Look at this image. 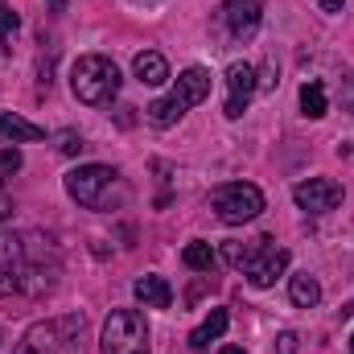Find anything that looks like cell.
<instances>
[{"label":"cell","mask_w":354,"mask_h":354,"mask_svg":"<svg viewBox=\"0 0 354 354\" xmlns=\"http://www.w3.org/2000/svg\"><path fill=\"white\" fill-rule=\"evenodd\" d=\"M206 95H210V71L189 66V71L177 75L174 91H169L165 99H153V103L145 107V120H149L153 128H174L177 120H181L189 107H198Z\"/></svg>","instance_id":"cell-1"},{"label":"cell","mask_w":354,"mask_h":354,"mask_svg":"<svg viewBox=\"0 0 354 354\" xmlns=\"http://www.w3.org/2000/svg\"><path fill=\"white\" fill-rule=\"evenodd\" d=\"M66 194L87 210H111L115 202L128 198L124 177L111 165H79V169H71L66 174Z\"/></svg>","instance_id":"cell-2"},{"label":"cell","mask_w":354,"mask_h":354,"mask_svg":"<svg viewBox=\"0 0 354 354\" xmlns=\"http://www.w3.org/2000/svg\"><path fill=\"white\" fill-rule=\"evenodd\" d=\"M25 248V268H21V292L25 297H46L58 276H62V256L54 248V239H46L41 231H25L21 235Z\"/></svg>","instance_id":"cell-3"},{"label":"cell","mask_w":354,"mask_h":354,"mask_svg":"<svg viewBox=\"0 0 354 354\" xmlns=\"http://www.w3.org/2000/svg\"><path fill=\"white\" fill-rule=\"evenodd\" d=\"M12 354H83V317L66 313L54 322H33Z\"/></svg>","instance_id":"cell-4"},{"label":"cell","mask_w":354,"mask_h":354,"mask_svg":"<svg viewBox=\"0 0 354 354\" xmlns=\"http://www.w3.org/2000/svg\"><path fill=\"white\" fill-rule=\"evenodd\" d=\"M71 91L87 107H107L120 95V71H115V62L103 58V54H83L71 66Z\"/></svg>","instance_id":"cell-5"},{"label":"cell","mask_w":354,"mask_h":354,"mask_svg":"<svg viewBox=\"0 0 354 354\" xmlns=\"http://www.w3.org/2000/svg\"><path fill=\"white\" fill-rule=\"evenodd\" d=\"M99 354H149V322L140 309H111L99 334Z\"/></svg>","instance_id":"cell-6"},{"label":"cell","mask_w":354,"mask_h":354,"mask_svg":"<svg viewBox=\"0 0 354 354\" xmlns=\"http://www.w3.org/2000/svg\"><path fill=\"white\" fill-rule=\"evenodd\" d=\"M210 206L227 227H243V223L264 214V194L252 181H223L210 189Z\"/></svg>","instance_id":"cell-7"},{"label":"cell","mask_w":354,"mask_h":354,"mask_svg":"<svg viewBox=\"0 0 354 354\" xmlns=\"http://www.w3.org/2000/svg\"><path fill=\"white\" fill-rule=\"evenodd\" d=\"M284 268H288V252H284V248H276L272 239H252V260L243 268V276H248L256 288H272Z\"/></svg>","instance_id":"cell-8"},{"label":"cell","mask_w":354,"mask_h":354,"mask_svg":"<svg viewBox=\"0 0 354 354\" xmlns=\"http://www.w3.org/2000/svg\"><path fill=\"white\" fill-rule=\"evenodd\" d=\"M223 25L235 41H252L260 33V17H264V0H223Z\"/></svg>","instance_id":"cell-9"},{"label":"cell","mask_w":354,"mask_h":354,"mask_svg":"<svg viewBox=\"0 0 354 354\" xmlns=\"http://www.w3.org/2000/svg\"><path fill=\"white\" fill-rule=\"evenodd\" d=\"M256 66H248V62H231L227 66V103H223V115L227 120H239L243 111H248V103H252V95H256Z\"/></svg>","instance_id":"cell-10"},{"label":"cell","mask_w":354,"mask_h":354,"mask_svg":"<svg viewBox=\"0 0 354 354\" xmlns=\"http://www.w3.org/2000/svg\"><path fill=\"white\" fill-rule=\"evenodd\" d=\"M292 202L301 210H309V214H326V210H334L342 202V185L334 177H309V181H301L292 189Z\"/></svg>","instance_id":"cell-11"},{"label":"cell","mask_w":354,"mask_h":354,"mask_svg":"<svg viewBox=\"0 0 354 354\" xmlns=\"http://www.w3.org/2000/svg\"><path fill=\"white\" fill-rule=\"evenodd\" d=\"M21 268H25V248H21V235L0 231V297L21 292Z\"/></svg>","instance_id":"cell-12"},{"label":"cell","mask_w":354,"mask_h":354,"mask_svg":"<svg viewBox=\"0 0 354 354\" xmlns=\"http://www.w3.org/2000/svg\"><path fill=\"white\" fill-rule=\"evenodd\" d=\"M132 71H136V79H140L145 87H165V83H169V62H165V54H157V50L136 54Z\"/></svg>","instance_id":"cell-13"},{"label":"cell","mask_w":354,"mask_h":354,"mask_svg":"<svg viewBox=\"0 0 354 354\" xmlns=\"http://www.w3.org/2000/svg\"><path fill=\"white\" fill-rule=\"evenodd\" d=\"M132 292H136V301L149 305V309H169V305H174V288H169L161 276H140V280L132 284Z\"/></svg>","instance_id":"cell-14"},{"label":"cell","mask_w":354,"mask_h":354,"mask_svg":"<svg viewBox=\"0 0 354 354\" xmlns=\"http://www.w3.org/2000/svg\"><path fill=\"white\" fill-rule=\"evenodd\" d=\"M227 326H231V317H227V309H210V317L189 334V346L194 351H206L210 342H218L223 334H227Z\"/></svg>","instance_id":"cell-15"},{"label":"cell","mask_w":354,"mask_h":354,"mask_svg":"<svg viewBox=\"0 0 354 354\" xmlns=\"http://www.w3.org/2000/svg\"><path fill=\"white\" fill-rule=\"evenodd\" d=\"M0 140H46V128L12 115V111H0Z\"/></svg>","instance_id":"cell-16"},{"label":"cell","mask_w":354,"mask_h":354,"mask_svg":"<svg viewBox=\"0 0 354 354\" xmlns=\"http://www.w3.org/2000/svg\"><path fill=\"white\" fill-rule=\"evenodd\" d=\"M288 297H292V305H297V309H313V305L322 301V284H317L309 272H301V276H292V280H288Z\"/></svg>","instance_id":"cell-17"},{"label":"cell","mask_w":354,"mask_h":354,"mask_svg":"<svg viewBox=\"0 0 354 354\" xmlns=\"http://www.w3.org/2000/svg\"><path fill=\"white\" fill-rule=\"evenodd\" d=\"M181 264L189 268V272H210V268L218 264V256H214V248H210L206 239H194V243H185Z\"/></svg>","instance_id":"cell-18"},{"label":"cell","mask_w":354,"mask_h":354,"mask_svg":"<svg viewBox=\"0 0 354 354\" xmlns=\"http://www.w3.org/2000/svg\"><path fill=\"white\" fill-rule=\"evenodd\" d=\"M301 111H305L309 120H322V115L330 111V103H326V87H322L317 79H309V83L301 87Z\"/></svg>","instance_id":"cell-19"},{"label":"cell","mask_w":354,"mask_h":354,"mask_svg":"<svg viewBox=\"0 0 354 354\" xmlns=\"http://www.w3.org/2000/svg\"><path fill=\"white\" fill-rule=\"evenodd\" d=\"M17 29H21L17 12L8 8V0H0V54H8V50H12V37H17Z\"/></svg>","instance_id":"cell-20"},{"label":"cell","mask_w":354,"mask_h":354,"mask_svg":"<svg viewBox=\"0 0 354 354\" xmlns=\"http://www.w3.org/2000/svg\"><path fill=\"white\" fill-rule=\"evenodd\" d=\"M54 140H58V153H62V157H79V153H83V136H79L75 128H62Z\"/></svg>","instance_id":"cell-21"},{"label":"cell","mask_w":354,"mask_h":354,"mask_svg":"<svg viewBox=\"0 0 354 354\" xmlns=\"http://www.w3.org/2000/svg\"><path fill=\"white\" fill-rule=\"evenodd\" d=\"M17 169H21V153H17V149H0V181L12 177Z\"/></svg>","instance_id":"cell-22"},{"label":"cell","mask_w":354,"mask_h":354,"mask_svg":"<svg viewBox=\"0 0 354 354\" xmlns=\"http://www.w3.org/2000/svg\"><path fill=\"white\" fill-rule=\"evenodd\" d=\"M276 354H297V334H292V330H284V334L276 338Z\"/></svg>","instance_id":"cell-23"},{"label":"cell","mask_w":354,"mask_h":354,"mask_svg":"<svg viewBox=\"0 0 354 354\" xmlns=\"http://www.w3.org/2000/svg\"><path fill=\"white\" fill-rule=\"evenodd\" d=\"M317 4H322L326 12H338V8H342V0H317Z\"/></svg>","instance_id":"cell-24"},{"label":"cell","mask_w":354,"mask_h":354,"mask_svg":"<svg viewBox=\"0 0 354 354\" xmlns=\"http://www.w3.org/2000/svg\"><path fill=\"white\" fill-rule=\"evenodd\" d=\"M4 214H8V198L0 194V218H4Z\"/></svg>","instance_id":"cell-25"},{"label":"cell","mask_w":354,"mask_h":354,"mask_svg":"<svg viewBox=\"0 0 354 354\" xmlns=\"http://www.w3.org/2000/svg\"><path fill=\"white\" fill-rule=\"evenodd\" d=\"M218 354H248V351H239V346H223Z\"/></svg>","instance_id":"cell-26"},{"label":"cell","mask_w":354,"mask_h":354,"mask_svg":"<svg viewBox=\"0 0 354 354\" xmlns=\"http://www.w3.org/2000/svg\"><path fill=\"white\" fill-rule=\"evenodd\" d=\"M351 351H354V334H351Z\"/></svg>","instance_id":"cell-27"}]
</instances>
